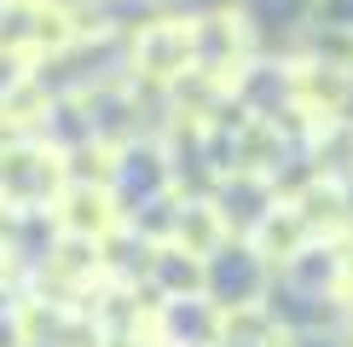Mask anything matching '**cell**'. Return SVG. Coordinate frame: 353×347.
<instances>
[{
  "label": "cell",
  "mask_w": 353,
  "mask_h": 347,
  "mask_svg": "<svg viewBox=\"0 0 353 347\" xmlns=\"http://www.w3.org/2000/svg\"><path fill=\"white\" fill-rule=\"evenodd\" d=\"M134 76L151 81V87H174L197 64V41H191V23L185 18H157L134 35Z\"/></svg>",
  "instance_id": "cell-1"
},
{
  "label": "cell",
  "mask_w": 353,
  "mask_h": 347,
  "mask_svg": "<svg viewBox=\"0 0 353 347\" xmlns=\"http://www.w3.org/2000/svg\"><path fill=\"white\" fill-rule=\"evenodd\" d=\"M290 98H296L301 116H313L319 127L336 122L353 98V70L347 64H330V58H301L290 70Z\"/></svg>",
  "instance_id": "cell-2"
},
{
  "label": "cell",
  "mask_w": 353,
  "mask_h": 347,
  "mask_svg": "<svg viewBox=\"0 0 353 347\" xmlns=\"http://www.w3.org/2000/svg\"><path fill=\"white\" fill-rule=\"evenodd\" d=\"M52 220L64 238H87V243H105L116 220H122V209H116V191L110 185H64L52 202Z\"/></svg>",
  "instance_id": "cell-3"
},
{
  "label": "cell",
  "mask_w": 353,
  "mask_h": 347,
  "mask_svg": "<svg viewBox=\"0 0 353 347\" xmlns=\"http://www.w3.org/2000/svg\"><path fill=\"white\" fill-rule=\"evenodd\" d=\"M191 41H197V64L203 70H214V76H226V81L243 76V52H249L243 18H232V12L197 18V23H191Z\"/></svg>",
  "instance_id": "cell-4"
},
{
  "label": "cell",
  "mask_w": 353,
  "mask_h": 347,
  "mask_svg": "<svg viewBox=\"0 0 353 347\" xmlns=\"http://www.w3.org/2000/svg\"><path fill=\"white\" fill-rule=\"evenodd\" d=\"M249 238H255V255H267V260H296V255H307V243H313V226L301 220L296 202H278V209L249 231Z\"/></svg>",
  "instance_id": "cell-5"
},
{
  "label": "cell",
  "mask_w": 353,
  "mask_h": 347,
  "mask_svg": "<svg viewBox=\"0 0 353 347\" xmlns=\"http://www.w3.org/2000/svg\"><path fill=\"white\" fill-rule=\"evenodd\" d=\"M151 272H157V284H163L168 301H185V295H203L209 289V260L180 249V243H163L151 255Z\"/></svg>",
  "instance_id": "cell-6"
},
{
  "label": "cell",
  "mask_w": 353,
  "mask_h": 347,
  "mask_svg": "<svg viewBox=\"0 0 353 347\" xmlns=\"http://www.w3.org/2000/svg\"><path fill=\"white\" fill-rule=\"evenodd\" d=\"M296 209H301V220L313 226V238H319V231H325V238H336V231L353 220V209H347V185H342V180H313V185L296 197Z\"/></svg>",
  "instance_id": "cell-7"
},
{
  "label": "cell",
  "mask_w": 353,
  "mask_h": 347,
  "mask_svg": "<svg viewBox=\"0 0 353 347\" xmlns=\"http://www.w3.org/2000/svg\"><path fill=\"white\" fill-rule=\"evenodd\" d=\"M220 238H226V214H220L214 202H180V214H174V243H180V249L209 260L220 249Z\"/></svg>",
  "instance_id": "cell-8"
},
{
  "label": "cell",
  "mask_w": 353,
  "mask_h": 347,
  "mask_svg": "<svg viewBox=\"0 0 353 347\" xmlns=\"http://www.w3.org/2000/svg\"><path fill=\"white\" fill-rule=\"evenodd\" d=\"M0 347H29V324H23V313H6V318H0Z\"/></svg>",
  "instance_id": "cell-9"
},
{
  "label": "cell",
  "mask_w": 353,
  "mask_h": 347,
  "mask_svg": "<svg viewBox=\"0 0 353 347\" xmlns=\"http://www.w3.org/2000/svg\"><path fill=\"white\" fill-rule=\"evenodd\" d=\"M336 284H342V295H347V301H353V249H347V255H342V278H336Z\"/></svg>",
  "instance_id": "cell-10"
}]
</instances>
